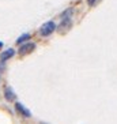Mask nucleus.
<instances>
[{"instance_id":"obj_9","label":"nucleus","mask_w":117,"mask_h":124,"mask_svg":"<svg viewBox=\"0 0 117 124\" xmlns=\"http://www.w3.org/2000/svg\"><path fill=\"white\" fill-rule=\"evenodd\" d=\"M99 0H87V4L90 6V7H94L95 4H98Z\"/></svg>"},{"instance_id":"obj_2","label":"nucleus","mask_w":117,"mask_h":124,"mask_svg":"<svg viewBox=\"0 0 117 124\" xmlns=\"http://www.w3.org/2000/svg\"><path fill=\"white\" fill-rule=\"evenodd\" d=\"M34 49H36V44L34 42H23V45L19 48L18 53L21 56H26V55H29V53H31Z\"/></svg>"},{"instance_id":"obj_4","label":"nucleus","mask_w":117,"mask_h":124,"mask_svg":"<svg viewBox=\"0 0 117 124\" xmlns=\"http://www.w3.org/2000/svg\"><path fill=\"white\" fill-rule=\"evenodd\" d=\"M15 109H16V112H19V115H22V116H25V117H30V116H31L30 110L27 109V108H25L21 102H15Z\"/></svg>"},{"instance_id":"obj_7","label":"nucleus","mask_w":117,"mask_h":124,"mask_svg":"<svg viewBox=\"0 0 117 124\" xmlns=\"http://www.w3.org/2000/svg\"><path fill=\"white\" fill-rule=\"evenodd\" d=\"M29 40H30V34H23V36H21L18 40H16V44L22 45L23 42H26V41H29Z\"/></svg>"},{"instance_id":"obj_10","label":"nucleus","mask_w":117,"mask_h":124,"mask_svg":"<svg viewBox=\"0 0 117 124\" xmlns=\"http://www.w3.org/2000/svg\"><path fill=\"white\" fill-rule=\"evenodd\" d=\"M1 46H3V42H0V48H1Z\"/></svg>"},{"instance_id":"obj_1","label":"nucleus","mask_w":117,"mask_h":124,"mask_svg":"<svg viewBox=\"0 0 117 124\" xmlns=\"http://www.w3.org/2000/svg\"><path fill=\"white\" fill-rule=\"evenodd\" d=\"M56 30V23L55 22H52V21H49V22L44 23V25L41 26V29H40V34L42 37H46V36H51L53 31Z\"/></svg>"},{"instance_id":"obj_6","label":"nucleus","mask_w":117,"mask_h":124,"mask_svg":"<svg viewBox=\"0 0 117 124\" xmlns=\"http://www.w3.org/2000/svg\"><path fill=\"white\" fill-rule=\"evenodd\" d=\"M4 97H6L7 101H11V102L16 100V95H15V93L12 91L11 87H6L4 89Z\"/></svg>"},{"instance_id":"obj_3","label":"nucleus","mask_w":117,"mask_h":124,"mask_svg":"<svg viewBox=\"0 0 117 124\" xmlns=\"http://www.w3.org/2000/svg\"><path fill=\"white\" fill-rule=\"evenodd\" d=\"M71 26H72V21H71V18H64V19H61V23L57 26V31L60 34H64V33H67V31L71 29Z\"/></svg>"},{"instance_id":"obj_8","label":"nucleus","mask_w":117,"mask_h":124,"mask_svg":"<svg viewBox=\"0 0 117 124\" xmlns=\"http://www.w3.org/2000/svg\"><path fill=\"white\" fill-rule=\"evenodd\" d=\"M72 12H73L72 8H68V10H66V11H64V12L61 14V19H64V18H71Z\"/></svg>"},{"instance_id":"obj_5","label":"nucleus","mask_w":117,"mask_h":124,"mask_svg":"<svg viewBox=\"0 0 117 124\" xmlns=\"http://www.w3.org/2000/svg\"><path fill=\"white\" fill-rule=\"evenodd\" d=\"M15 55V51L14 49H6L4 52H1V55H0V62H6V60H8V59H11L12 56Z\"/></svg>"}]
</instances>
